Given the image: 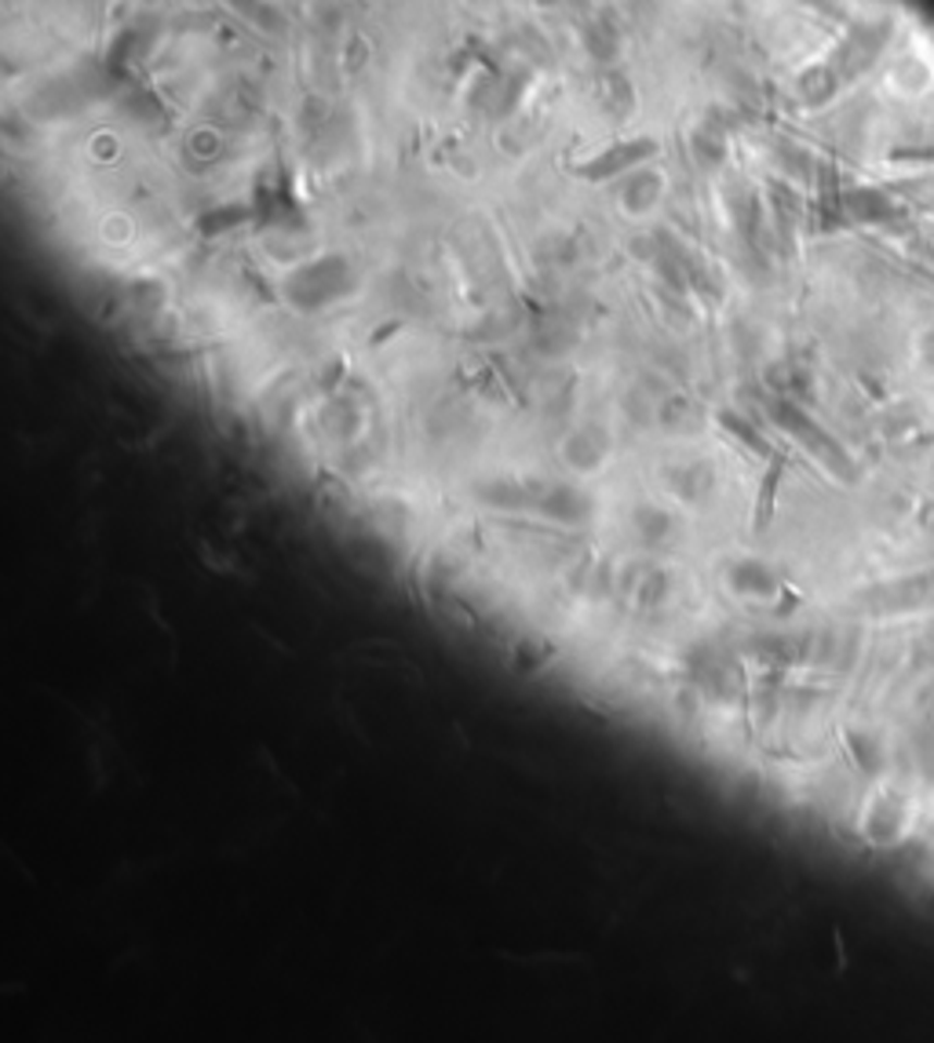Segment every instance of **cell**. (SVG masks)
I'll return each mask as SVG.
<instances>
[{
    "label": "cell",
    "instance_id": "obj_1",
    "mask_svg": "<svg viewBox=\"0 0 934 1043\" xmlns=\"http://www.w3.org/2000/svg\"><path fill=\"white\" fill-rule=\"evenodd\" d=\"M898 0H0L8 194L231 416L558 464L738 388Z\"/></svg>",
    "mask_w": 934,
    "mask_h": 1043
}]
</instances>
